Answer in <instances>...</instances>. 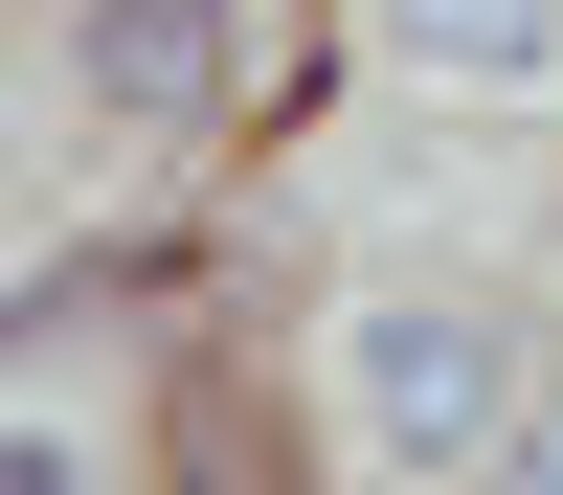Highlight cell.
<instances>
[{
  "label": "cell",
  "mask_w": 563,
  "mask_h": 495,
  "mask_svg": "<svg viewBox=\"0 0 563 495\" xmlns=\"http://www.w3.org/2000/svg\"><path fill=\"white\" fill-rule=\"evenodd\" d=\"M316 360H339V428L384 473H519V428H541V293L519 270H451V248L339 270Z\"/></svg>",
  "instance_id": "1"
},
{
  "label": "cell",
  "mask_w": 563,
  "mask_h": 495,
  "mask_svg": "<svg viewBox=\"0 0 563 495\" xmlns=\"http://www.w3.org/2000/svg\"><path fill=\"white\" fill-rule=\"evenodd\" d=\"M361 23H384L429 90H519V68H563V0H361Z\"/></svg>",
  "instance_id": "3"
},
{
  "label": "cell",
  "mask_w": 563,
  "mask_h": 495,
  "mask_svg": "<svg viewBox=\"0 0 563 495\" xmlns=\"http://www.w3.org/2000/svg\"><path fill=\"white\" fill-rule=\"evenodd\" d=\"M249 45H271V0H68V113L203 135V113H249Z\"/></svg>",
  "instance_id": "2"
}]
</instances>
